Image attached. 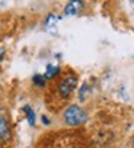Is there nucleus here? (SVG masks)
<instances>
[{
  "instance_id": "1",
  "label": "nucleus",
  "mask_w": 134,
  "mask_h": 148,
  "mask_svg": "<svg viewBox=\"0 0 134 148\" xmlns=\"http://www.w3.org/2000/svg\"><path fill=\"white\" fill-rule=\"evenodd\" d=\"M63 118H64V122L70 126H79L82 123L86 122V112L77 106V105H70L63 113Z\"/></svg>"
},
{
  "instance_id": "2",
  "label": "nucleus",
  "mask_w": 134,
  "mask_h": 148,
  "mask_svg": "<svg viewBox=\"0 0 134 148\" xmlns=\"http://www.w3.org/2000/svg\"><path fill=\"white\" fill-rule=\"evenodd\" d=\"M76 84H77V80L75 76H67L66 79H63L58 84V92L61 95L63 99H67L70 97V95L73 93V90L76 89Z\"/></svg>"
},
{
  "instance_id": "3",
  "label": "nucleus",
  "mask_w": 134,
  "mask_h": 148,
  "mask_svg": "<svg viewBox=\"0 0 134 148\" xmlns=\"http://www.w3.org/2000/svg\"><path fill=\"white\" fill-rule=\"evenodd\" d=\"M82 10H83L82 0H70L64 8V15L66 16H75V15H79Z\"/></svg>"
},
{
  "instance_id": "4",
  "label": "nucleus",
  "mask_w": 134,
  "mask_h": 148,
  "mask_svg": "<svg viewBox=\"0 0 134 148\" xmlns=\"http://www.w3.org/2000/svg\"><path fill=\"white\" fill-rule=\"evenodd\" d=\"M10 138V126L8 118L3 112H0V141H8Z\"/></svg>"
},
{
  "instance_id": "5",
  "label": "nucleus",
  "mask_w": 134,
  "mask_h": 148,
  "mask_svg": "<svg viewBox=\"0 0 134 148\" xmlns=\"http://www.w3.org/2000/svg\"><path fill=\"white\" fill-rule=\"evenodd\" d=\"M58 73H60V67L48 65V67H47V71H45V74H44V77H45V80H50V79H54L55 76H58Z\"/></svg>"
},
{
  "instance_id": "6",
  "label": "nucleus",
  "mask_w": 134,
  "mask_h": 148,
  "mask_svg": "<svg viewBox=\"0 0 134 148\" xmlns=\"http://www.w3.org/2000/svg\"><path fill=\"white\" fill-rule=\"evenodd\" d=\"M23 112H25V115H26V119H28L29 125L34 126V125H35V112H34L29 106H25V108H23Z\"/></svg>"
},
{
  "instance_id": "7",
  "label": "nucleus",
  "mask_w": 134,
  "mask_h": 148,
  "mask_svg": "<svg viewBox=\"0 0 134 148\" xmlns=\"http://www.w3.org/2000/svg\"><path fill=\"white\" fill-rule=\"evenodd\" d=\"M34 83L37 84V86H44L45 84V77L44 76H39V74H35V76H34Z\"/></svg>"
},
{
  "instance_id": "8",
  "label": "nucleus",
  "mask_w": 134,
  "mask_h": 148,
  "mask_svg": "<svg viewBox=\"0 0 134 148\" xmlns=\"http://www.w3.org/2000/svg\"><path fill=\"white\" fill-rule=\"evenodd\" d=\"M131 148H134V136H133V139H131Z\"/></svg>"
},
{
  "instance_id": "9",
  "label": "nucleus",
  "mask_w": 134,
  "mask_h": 148,
  "mask_svg": "<svg viewBox=\"0 0 134 148\" xmlns=\"http://www.w3.org/2000/svg\"><path fill=\"white\" fill-rule=\"evenodd\" d=\"M2 57H3V49H0V60H2Z\"/></svg>"
}]
</instances>
